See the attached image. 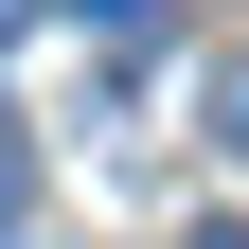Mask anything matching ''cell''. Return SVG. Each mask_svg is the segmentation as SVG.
<instances>
[{"label":"cell","instance_id":"1","mask_svg":"<svg viewBox=\"0 0 249 249\" xmlns=\"http://www.w3.org/2000/svg\"><path fill=\"white\" fill-rule=\"evenodd\" d=\"M71 36H160V0H53Z\"/></svg>","mask_w":249,"mask_h":249},{"label":"cell","instance_id":"2","mask_svg":"<svg viewBox=\"0 0 249 249\" xmlns=\"http://www.w3.org/2000/svg\"><path fill=\"white\" fill-rule=\"evenodd\" d=\"M213 124H231V142H249V53H231V71H213Z\"/></svg>","mask_w":249,"mask_h":249},{"label":"cell","instance_id":"3","mask_svg":"<svg viewBox=\"0 0 249 249\" xmlns=\"http://www.w3.org/2000/svg\"><path fill=\"white\" fill-rule=\"evenodd\" d=\"M196 249H249V231H196Z\"/></svg>","mask_w":249,"mask_h":249}]
</instances>
